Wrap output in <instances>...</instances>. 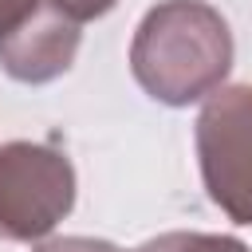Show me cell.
Returning <instances> with one entry per match:
<instances>
[{
  "label": "cell",
  "instance_id": "cell-1",
  "mask_svg": "<svg viewBox=\"0 0 252 252\" xmlns=\"http://www.w3.org/2000/svg\"><path fill=\"white\" fill-rule=\"evenodd\" d=\"M130 71L138 87L165 106L217 94L232 71L228 20L205 0L154 4L130 39Z\"/></svg>",
  "mask_w": 252,
  "mask_h": 252
},
{
  "label": "cell",
  "instance_id": "cell-2",
  "mask_svg": "<svg viewBox=\"0 0 252 252\" xmlns=\"http://www.w3.org/2000/svg\"><path fill=\"white\" fill-rule=\"evenodd\" d=\"M118 0H0V67L16 83H51L71 71L83 24Z\"/></svg>",
  "mask_w": 252,
  "mask_h": 252
},
{
  "label": "cell",
  "instance_id": "cell-3",
  "mask_svg": "<svg viewBox=\"0 0 252 252\" xmlns=\"http://www.w3.org/2000/svg\"><path fill=\"white\" fill-rule=\"evenodd\" d=\"M75 205V165L43 142L0 146V240H43Z\"/></svg>",
  "mask_w": 252,
  "mask_h": 252
},
{
  "label": "cell",
  "instance_id": "cell-4",
  "mask_svg": "<svg viewBox=\"0 0 252 252\" xmlns=\"http://www.w3.org/2000/svg\"><path fill=\"white\" fill-rule=\"evenodd\" d=\"M197 161L209 201L252 224V83L220 87L197 114Z\"/></svg>",
  "mask_w": 252,
  "mask_h": 252
},
{
  "label": "cell",
  "instance_id": "cell-5",
  "mask_svg": "<svg viewBox=\"0 0 252 252\" xmlns=\"http://www.w3.org/2000/svg\"><path fill=\"white\" fill-rule=\"evenodd\" d=\"M134 252H252V248L244 240L220 236V232H161Z\"/></svg>",
  "mask_w": 252,
  "mask_h": 252
},
{
  "label": "cell",
  "instance_id": "cell-6",
  "mask_svg": "<svg viewBox=\"0 0 252 252\" xmlns=\"http://www.w3.org/2000/svg\"><path fill=\"white\" fill-rule=\"evenodd\" d=\"M35 252H122V248L110 240H98V236H51Z\"/></svg>",
  "mask_w": 252,
  "mask_h": 252
}]
</instances>
